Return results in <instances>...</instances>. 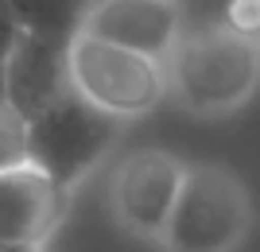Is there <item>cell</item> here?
<instances>
[{
    "label": "cell",
    "instance_id": "ba28073f",
    "mask_svg": "<svg viewBox=\"0 0 260 252\" xmlns=\"http://www.w3.org/2000/svg\"><path fill=\"white\" fill-rule=\"evenodd\" d=\"M66 209V194L35 167L0 171V244H47Z\"/></svg>",
    "mask_w": 260,
    "mask_h": 252
},
{
    "label": "cell",
    "instance_id": "9a60e30c",
    "mask_svg": "<svg viewBox=\"0 0 260 252\" xmlns=\"http://www.w3.org/2000/svg\"><path fill=\"white\" fill-rule=\"evenodd\" d=\"M171 4H175V8H183V4H186V0H171Z\"/></svg>",
    "mask_w": 260,
    "mask_h": 252
},
{
    "label": "cell",
    "instance_id": "30bf717a",
    "mask_svg": "<svg viewBox=\"0 0 260 252\" xmlns=\"http://www.w3.org/2000/svg\"><path fill=\"white\" fill-rule=\"evenodd\" d=\"M20 167H27V121L4 101L0 105V171H20Z\"/></svg>",
    "mask_w": 260,
    "mask_h": 252
},
{
    "label": "cell",
    "instance_id": "5bb4252c",
    "mask_svg": "<svg viewBox=\"0 0 260 252\" xmlns=\"http://www.w3.org/2000/svg\"><path fill=\"white\" fill-rule=\"evenodd\" d=\"M4 101L8 97H4V62H0V105H4Z\"/></svg>",
    "mask_w": 260,
    "mask_h": 252
},
{
    "label": "cell",
    "instance_id": "7c38bea8",
    "mask_svg": "<svg viewBox=\"0 0 260 252\" xmlns=\"http://www.w3.org/2000/svg\"><path fill=\"white\" fill-rule=\"evenodd\" d=\"M20 39H23V27L16 20V12H12L8 0H0V62H8V55L16 51Z\"/></svg>",
    "mask_w": 260,
    "mask_h": 252
},
{
    "label": "cell",
    "instance_id": "7a4b0ae2",
    "mask_svg": "<svg viewBox=\"0 0 260 252\" xmlns=\"http://www.w3.org/2000/svg\"><path fill=\"white\" fill-rule=\"evenodd\" d=\"M252 225V206L233 171L190 163L159 241L167 252H233Z\"/></svg>",
    "mask_w": 260,
    "mask_h": 252
},
{
    "label": "cell",
    "instance_id": "9c48e42d",
    "mask_svg": "<svg viewBox=\"0 0 260 252\" xmlns=\"http://www.w3.org/2000/svg\"><path fill=\"white\" fill-rule=\"evenodd\" d=\"M23 35H39L54 43H74L89 16V0H8Z\"/></svg>",
    "mask_w": 260,
    "mask_h": 252
},
{
    "label": "cell",
    "instance_id": "6da1fadb",
    "mask_svg": "<svg viewBox=\"0 0 260 252\" xmlns=\"http://www.w3.org/2000/svg\"><path fill=\"white\" fill-rule=\"evenodd\" d=\"M117 136L120 117L89 105L82 93H66L58 105L27 121V167L70 198V190L109 155Z\"/></svg>",
    "mask_w": 260,
    "mask_h": 252
},
{
    "label": "cell",
    "instance_id": "5b68a950",
    "mask_svg": "<svg viewBox=\"0 0 260 252\" xmlns=\"http://www.w3.org/2000/svg\"><path fill=\"white\" fill-rule=\"evenodd\" d=\"M186 163L171 152H136L113 175V213L124 229L159 237L175 209Z\"/></svg>",
    "mask_w": 260,
    "mask_h": 252
},
{
    "label": "cell",
    "instance_id": "8fae6325",
    "mask_svg": "<svg viewBox=\"0 0 260 252\" xmlns=\"http://www.w3.org/2000/svg\"><path fill=\"white\" fill-rule=\"evenodd\" d=\"M229 27L237 35H256L260 31V0H233L229 4Z\"/></svg>",
    "mask_w": 260,
    "mask_h": 252
},
{
    "label": "cell",
    "instance_id": "277c9868",
    "mask_svg": "<svg viewBox=\"0 0 260 252\" xmlns=\"http://www.w3.org/2000/svg\"><path fill=\"white\" fill-rule=\"evenodd\" d=\"M70 82L74 93L120 121L155 109L163 97L159 58L101 43L93 35H78L70 43Z\"/></svg>",
    "mask_w": 260,
    "mask_h": 252
},
{
    "label": "cell",
    "instance_id": "52a82bcc",
    "mask_svg": "<svg viewBox=\"0 0 260 252\" xmlns=\"http://www.w3.org/2000/svg\"><path fill=\"white\" fill-rule=\"evenodd\" d=\"M82 35L159 58L179 39V8L171 0H98L86 16Z\"/></svg>",
    "mask_w": 260,
    "mask_h": 252
},
{
    "label": "cell",
    "instance_id": "4fadbf2b",
    "mask_svg": "<svg viewBox=\"0 0 260 252\" xmlns=\"http://www.w3.org/2000/svg\"><path fill=\"white\" fill-rule=\"evenodd\" d=\"M0 252H43V244H0Z\"/></svg>",
    "mask_w": 260,
    "mask_h": 252
},
{
    "label": "cell",
    "instance_id": "8992f818",
    "mask_svg": "<svg viewBox=\"0 0 260 252\" xmlns=\"http://www.w3.org/2000/svg\"><path fill=\"white\" fill-rule=\"evenodd\" d=\"M74 93L70 82V43H54L39 35H23L4 62V97L23 121H31L51 105Z\"/></svg>",
    "mask_w": 260,
    "mask_h": 252
},
{
    "label": "cell",
    "instance_id": "3957f363",
    "mask_svg": "<svg viewBox=\"0 0 260 252\" xmlns=\"http://www.w3.org/2000/svg\"><path fill=\"white\" fill-rule=\"evenodd\" d=\"M260 51L233 27L198 31L175 51V89L194 113H225L252 93Z\"/></svg>",
    "mask_w": 260,
    "mask_h": 252
}]
</instances>
